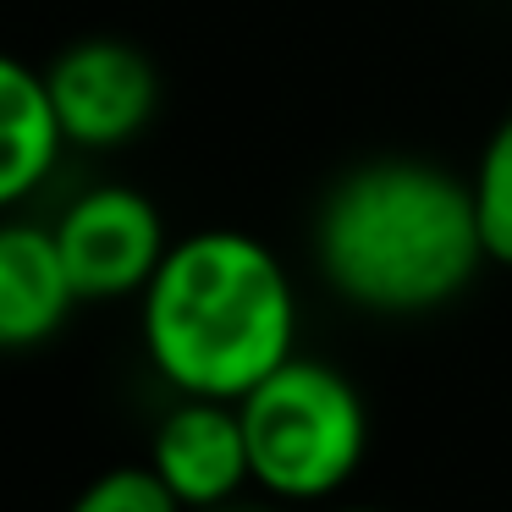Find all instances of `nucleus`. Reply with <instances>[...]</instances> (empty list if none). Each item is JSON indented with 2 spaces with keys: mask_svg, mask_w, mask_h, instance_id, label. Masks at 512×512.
<instances>
[{
  "mask_svg": "<svg viewBox=\"0 0 512 512\" xmlns=\"http://www.w3.org/2000/svg\"><path fill=\"white\" fill-rule=\"evenodd\" d=\"M474 204H479V232H485V254L512 270V111L490 133L485 155L474 166Z\"/></svg>",
  "mask_w": 512,
  "mask_h": 512,
  "instance_id": "1a4fd4ad",
  "label": "nucleus"
},
{
  "mask_svg": "<svg viewBox=\"0 0 512 512\" xmlns=\"http://www.w3.org/2000/svg\"><path fill=\"white\" fill-rule=\"evenodd\" d=\"M72 303L78 292L61 265L56 232L34 221H0V353L50 342Z\"/></svg>",
  "mask_w": 512,
  "mask_h": 512,
  "instance_id": "0eeeda50",
  "label": "nucleus"
},
{
  "mask_svg": "<svg viewBox=\"0 0 512 512\" xmlns=\"http://www.w3.org/2000/svg\"><path fill=\"white\" fill-rule=\"evenodd\" d=\"M342 512H386V507H342Z\"/></svg>",
  "mask_w": 512,
  "mask_h": 512,
  "instance_id": "f8f14e48",
  "label": "nucleus"
},
{
  "mask_svg": "<svg viewBox=\"0 0 512 512\" xmlns=\"http://www.w3.org/2000/svg\"><path fill=\"white\" fill-rule=\"evenodd\" d=\"M61 122L45 72L0 50V215L23 204L61 160Z\"/></svg>",
  "mask_w": 512,
  "mask_h": 512,
  "instance_id": "6e6552de",
  "label": "nucleus"
},
{
  "mask_svg": "<svg viewBox=\"0 0 512 512\" xmlns=\"http://www.w3.org/2000/svg\"><path fill=\"white\" fill-rule=\"evenodd\" d=\"M149 468H155V474L166 479L171 496H177L182 507H193V512L232 501L237 490L254 479L237 402L182 397L177 408L160 419L155 446H149Z\"/></svg>",
  "mask_w": 512,
  "mask_h": 512,
  "instance_id": "423d86ee",
  "label": "nucleus"
},
{
  "mask_svg": "<svg viewBox=\"0 0 512 512\" xmlns=\"http://www.w3.org/2000/svg\"><path fill=\"white\" fill-rule=\"evenodd\" d=\"M314 254L347 303L369 314H430L485 265L474 177L430 160L353 166L320 204Z\"/></svg>",
  "mask_w": 512,
  "mask_h": 512,
  "instance_id": "f257e3e1",
  "label": "nucleus"
},
{
  "mask_svg": "<svg viewBox=\"0 0 512 512\" xmlns=\"http://www.w3.org/2000/svg\"><path fill=\"white\" fill-rule=\"evenodd\" d=\"M204 512H265V507H243V501H221V507H204Z\"/></svg>",
  "mask_w": 512,
  "mask_h": 512,
  "instance_id": "9b49d317",
  "label": "nucleus"
},
{
  "mask_svg": "<svg viewBox=\"0 0 512 512\" xmlns=\"http://www.w3.org/2000/svg\"><path fill=\"white\" fill-rule=\"evenodd\" d=\"M61 138L78 149H116L155 116L160 78L149 56L122 39H83L67 45L45 72Z\"/></svg>",
  "mask_w": 512,
  "mask_h": 512,
  "instance_id": "39448f33",
  "label": "nucleus"
},
{
  "mask_svg": "<svg viewBox=\"0 0 512 512\" xmlns=\"http://www.w3.org/2000/svg\"><path fill=\"white\" fill-rule=\"evenodd\" d=\"M67 512H182V501L144 463V468H111V474H100Z\"/></svg>",
  "mask_w": 512,
  "mask_h": 512,
  "instance_id": "9d476101",
  "label": "nucleus"
},
{
  "mask_svg": "<svg viewBox=\"0 0 512 512\" xmlns=\"http://www.w3.org/2000/svg\"><path fill=\"white\" fill-rule=\"evenodd\" d=\"M254 485L281 501H325L358 474L369 413L358 386L320 358L292 353L248 397H237Z\"/></svg>",
  "mask_w": 512,
  "mask_h": 512,
  "instance_id": "7ed1b4c3",
  "label": "nucleus"
},
{
  "mask_svg": "<svg viewBox=\"0 0 512 512\" xmlns=\"http://www.w3.org/2000/svg\"><path fill=\"white\" fill-rule=\"evenodd\" d=\"M50 232H56L61 265L72 276L78 303L144 292L171 248L160 210L138 188H122V182H105V188H89L83 199H72Z\"/></svg>",
  "mask_w": 512,
  "mask_h": 512,
  "instance_id": "20e7f679",
  "label": "nucleus"
},
{
  "mask_svg": "<svg viewBox=\"0 0 512 512\" xmlns=\"http://www.w3.org/2000/svg\"><path fill=\"white\" fill-rule=\"evenodd\" d=\"M144 298V353L182 397L237 402L292 358L298 298L259 237L193 232L166 248Z\"/></svg>",
  "mask_w": 512,
  "mask_h": 512,
  "instance_id": "f03ea898",
  "label": "nucleus"
}]
</instances>
